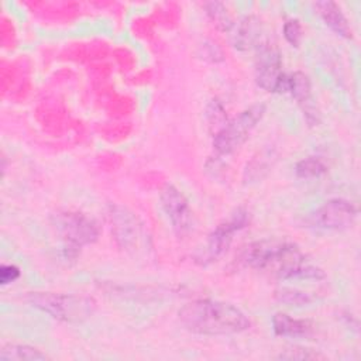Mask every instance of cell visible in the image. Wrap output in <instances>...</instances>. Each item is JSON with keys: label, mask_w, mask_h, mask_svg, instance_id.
Masks as SVG:
<instances>
[{"label": "cell", "mask_w": 361, "mask_h": 361, "mask_svg": "<svg viewBox=\"0 0 361 361\" xmlns=\"http://www.w3.org/2000/svg\"><path fill=\"white\" fill-rule=\"evenodd\" d=\"M241 259L247 267L282 281H320L326 276L296 244L285 240L255 241L244 250Z\"/></svg>", "instance_id": "1"}, {"label": "cell", "mask_w": 361, "mask_h": 361, "mask_svg": "<svg viewBox=\"0 0 361 361\" xmlns=\"http://www.w3.org/2000/svg\"><path fill=\"white\" fill-rule=\"evenodd\" d=\"M161 206L178 235L188 234L193 227V212L183 193L173 185H165L159 195Z\"/></svg>", "instance_id": "10"}, {"label": "cell", "mask_w": 361, "mask_h": 361, "mask_svg": "<svg viewBox=\"0 0 361 361\" xmlns=\"http://www.w3.org/2000/svg\"><path fill=\"white\" fill-rule=\"evenodd\" d=\"M48 355L41 350L27 345L8 343L0 350V361H44Z\"/></svg>", "instance_id": "15"}, {"label": "cell", "mask_w": 361, "mask_h": 361, "mask_svg": "<svg viewBox=\"0 0 361 361\" xmlns=\"http://www.w3.org/2000/svg\"><path fill=\"white\" fill-rule=\"evenodd\" d=\"M28 302L51 317L68 323H80L94 310L92 298L73 293L32 292L28 295Z\"/></svg>", "instance_id": "3"}, {"label": "cell", "mask_w": 361, "mask_h": 361, "mask_svg": "<svg viewBox=\"0 0 361 361\" xmlns=\"http://www.w3.org/2000/svg\"><path fill=\"white\" fill-rule=\"evenodd\" d=\"M326 171H327V166L319 157H307L299 161L295 168L296 175L303 179L319 178L323 173H326Z\"/></svg>", "instance_id": "16"}, {"label": "cell", "mask_w": 361, "mask_h": 361, "mask_svg": "<svg viewBox=\"0 0 361 361\" xmlns=\"http://www.w3.org/2000/svg\"><path fill=\"white\" fill-rule=\"evenodd\" d=\"M182 326L202 336H230L250 329L248 316L233 303L216 299H197L179 310Z\"/></svg>", "instance_id": "2"}, {"label": "cell", "mask_w": 361, "mask_h": 361, "mask_svg": "<svg viewBox=\"0 0 361 361\" xmlns=\"http://www.w3.org/2000/svg\"><path fill=\"white\" fill-rule=\"evenodd\" d=\"M278 358L279 360H316V358H323V355L319 353H313L312 350H307V348H289L281 353Z\"/></svg>", "instance_id": "19"}, {"label": "cell", "mask_w": 361, "mask_h": 361, "mask_svg": "<svg viewBox=\"0 0 361 361\" xmlns=\"http://www.w3.org/2000/svg\"><path fill=\"white\" fill-rule=\"evenodd\" d=\"M312 323L303 319H293L286 313H276L272 317L275 334L283 337H303L312 331Z\"/></svg>", "instance_id": "14"}, {"label": "cell", "mask_w": 361, "mask_h": 361, "mask_svg": "<svg viewBox=\"0 0 361 361\" xmlns=\"http://www.w3.org/2000/svg\"><path fill=\"white\" fill-rule=\"evenodd\" d=\"M206 10H207V14L210 16V18L213 20V23L223 31H230L234 27V23L223 3H219V1L207 3Z\"/></svg>", "instance_id": "18"}, {"label": "cell", "mask_w": 361, "mask_h": 361, "mask_svg": "<svg viewBox=\"0 0 361 361\" xmlns=\"http://www.w3.org/2000/svg\"><path fill=\"white\" fill-rule=\"evenodd\" d=\"M357 217L355 206L345 199H330L306 216V224L316 230L341 231L350 228Z\"/></svg>", "instance_id": "8"}, {"label": "cell", "mask_w": 361, "mask_h": 361, "mask_svg": "<svg viewBox=\"0 0 361 361\" xmlns=\"http://www.w3.org/2000/svg\"><path fill=\"white\" fill-rule=\"evenodd\" d=\"M275 298L288 306H305L314 300L309 292L292 288H281L275 292Z\"/></svg>", "instance_id": "17"}, {"label": "cell", "mask_w": 361, "mask_h": 361, "mask_svg": "<svg viewBox=\"0 0 361 361\" xmlns=\"http://www.w3.org/2000/svg\"><path fill=\"white\" fill-rule=\"evenodd\" d=\"M285 93H290L292 97L296 99V102L302 106L303 111L306 113L307 120H310V117L316 118L310 80L305 73H302V72L288 73Z\"/></svg>", "instance_id": "11"}, {"label": "cell", "mask_w": 361, "mask_h": 361, "mask_svg": "<svg viewBox=\"0 0 361 361\" xmlns=\"http://www.w3.org/2000/svg\"><path fill=\"white\" fill-rule=\"evenodd\" d=\"M109 216L114 240L123 250L137 255L147 248L148 237L144 224L134 213L121 206H111Z\"/></svg>", "instance_id": "7"}, {"label": "cell", "mask_w": 361, "mask_h": 361, "mask_svg": "<svg viewBox=\"0 0 361 361\" xmlns=\"http://www.w3.org/2000/svg\"><path fill=\"white\" fill-rule=\"evenodd\" d=\"M265 114V104L255 103L243 110L233 120L226 121L213 135V148L220 155L238 149Z\"/></svg>", "instance_id": "4"}, {"label": "cell", "mask_w": 361, "mask_h": 361, "mask_svg": "<svg viewBox=\"0 0 361 361\" xmlns=\"http://www.w3.org/2000/svg\"><path fill=\"white\" fill-rule=\"evenodd\" d=\"M317 14L322 17L326 25H329L336 34L351 38V28L348 20L343 14L341 8L333 1H317L314 3Z\"/></svg>", "instance_id": "13"}, {"label": "cell", "mask_w": 361, "mask_h": 361, "mask_svg": "<svg viewBox=\"0 0 361 361\" xmlns=\"http://www.w3.org/2000/svg\"><path fill=\"white\" fill-rule=\"evenodd\" d=\"M261 37V23L255 16H245L241 18L235 27L233 34V44L240 51H247L259 42Z\"/></svg>", "instance_id": "12"}, {"label": "cell", "mask_w": 361, "mask_h": 361, "mask_svg": "<svg viewBox=\"0 0 361 361\" xmlns=\"http://www.w3.org/2000/svg\"><path fill=\"white\" fill-rule=\"evenodd\" d=\"M248 223V213L244 209H237L227 220L220 223L206 238L204 244L199 247L193 259L199 265H209L217 261L230 247L233 241V235L244 228Z\"/></svg>", "instance_id": "6"}, {"label": "cell", "mask_w": 361, "mask_h": 361, "mask_svg": "<svg viewBox=\"0 0 361 361\" xmlns=\"http://www.w3.org/2000/svg\"><path fill=\"white\" fill-rule=\"evenodd\" d=\"M283 35L286 41L295 47L299 45L302 38V27L298 20H289L283 25Z\"/></svg>", "instance_id": "20"}, {"label": "cell", "mask_w": 361, "mask_h": 361, "mask_svg": "<svg viewBox=\"0 0 361 361\" xmlns=\"http://www.w3.org/2000/svg\"><path fill=\"white\" fill-rule=\"evenodd\" d=\"M52 223L63 241L68 257H75L83 245L92 244L99 237L97 224L78 212H59L54 214Z\"/></svg>", "instance_id": "5"}, {"label": "cell", "mask_w": 361, "mask_h": 361, "mask_svg": "<svg viewBox=\"0 0 361 361\" xmlns=\"http://www.w3.org/2000/svg\"><path fill=\"white\" fill-rule=\"evenodd\" d=\"M20 276V268L13 265V264H7V265H1L0 268V283L8 285L11 282H14L16 279H18Z\"/></svg>", "instance_id": "21"}, {"label": "cell", "mask_w": 361, "mask_h": 361, "mask_svg": "<svg viewBox=\"0 0 361 361\" xmlns=\"http://www.w3.org/2000/svg\"><path fill=\"white\" fill-rule=\"evenodd\" d=\"M255 58V82L259 87L268 92H276L285 72L282 71V58L276 47L268 42L257 45Z\"/></svg>", "instance_id": "9"}]
</instances>
